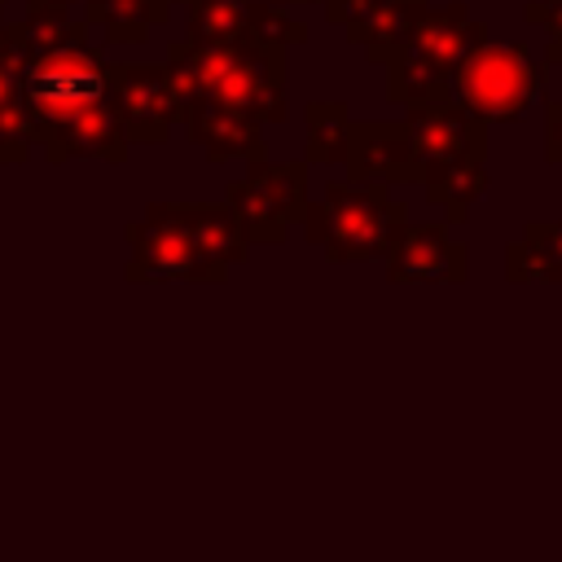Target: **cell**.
<instances>
[{"label":"cell","mask_w":562,"mask_h":562,"mask_svg":"<svg viewBox=\"0 0 562 562\" xmlns=\"http://www.w3.org/2000/svg\"><path fill=\"white\" fill-rule=\"evenodd\" d=\"M184 136L211 158H268L263 127L285 119V48L255 35L176 40L167 48Z\"/></svg>","instance_id":"cell-1"},{"label":"cell","mask_w":562,"mask_h":562,"mask_svg":"<svg viewBox=\"0 0 562 562\" xmlns=\"http://www.w3.org/2000/svg\"><path fill=\"white\" fill-rule=\"evenodd\" d=\"M408 220V206L391 193V184L360 176H329L321 198L303 206V237L325 250L334 263L382 259L391 233Z\"/></svg>","instance_id":"cell-2"},{"label":"cell","mask_w":562,"mask_h":562,"mask_svg":"<svg viewBox=\"0 0 562 562\" xmlns=\"http://www.w3.org/2000/svg\"><path fill=\"white\" fill-rule=\"evenodd\" d=\"M18 83H22V110L31 119V132L40 145H48L83 110L110 97V61L83 35V40L31 53L18 70Z\"/></svg>","instance_id":"cell-3"},{"label":"cell","mask_w":562,"mask_h":562,"mask_svg":"<svg viewBox=\"0 0 562 562\" xmlns=\"http://www.w3.org/2000/svg\"><path fill=\"white\" fill-rule=\"evenodd\" d=\"M544 66L549 61H540L522 40H514V44L483 40L479 48H470L452 66L448 97L461 101L470 114H479L487 127L492 123H518L549 83Z\"/></svg>","instance_id":"cell-4"},{"label":"cell","mask_w":562,"mask_h":562,"mask_svg":"<svg viewBox=\"0 0 562 562\" xmlns=\"http://www.w3.org/2000/svg\"><path fill=\"white\" fill-rule=\"evenodd\" d=\"M127 281H220L224 272L198 250L180 202H154L127 224Z\"/></svg>","instance_id":"cell-5"},{"label":"cell","mask_w":562,"mask_h":562,"mask_svg":"<svg viewBox=\"0 0 562 562\" xmlns=\"http://www.w3.org/2000/svg\"><path fill=\"white\" fill-rule=\"evenodd\" d=\"M224 202L237 211L250 246L255 241H285L290 228L303 220V206H307V162L250 158L246 176L228 184Z\"/></svg>","instance_id":"cell-6"},{"label":"cell","mask_w":562,"mask_h":562,"mask_svg":"<svg viewBox=\"0 0 562 562\" xmlns=\"http://www.w3.org/2000/svg\"><path fill=\"white\" fill-rule=\"evenodd\" d=\"M404 127L413 140L417 184L465 162V158H487V123L452 97H439L426 105H404Z\"/></svg>","instance_id":"cell-7"},{"label":"cell","mask_w":562,"mask_h":562,"mask_svg":"<svg viewBox=\"0 0 562 562\" xmlns=\"http://www.w3.org/2000/svg\"><path fill=\"white\" fill-rule=\"evenodd\" d=\"M110 105L136 145H158L180 123V101L167 66L154 61H127L110 66Z\"/></svg>","instance_id":"cell-8"},{"label":"cell","mask_w":562,"mask_h":562,"mask_svg":"<svg viewBox=\"0 0 562 562\" xmlns=\"http://www.w3.org/2000/svg\"><path fill=\"white\" fill-rule=\"evenodd\" d=\"M382 259H386V277L395 285H404V281H465V272H470V255L448 233L443 220H404L391 233V246Z\"/></svg>","instance_id":"cell-9"},{"label":"cell","mask_w":562,"mask_h":562,"mask_svg":"<svg viewBox=\"0 0 562 562\" xmlns=\"http://www.w3.org/2000/svg\"><path fill=\"white\" fill-rule=\"evenodd\" d=\"M329 22L369 53V61H386L400 53L426 13V0H325Z\"/></svg>","instance_id":"cell-10"},{"label":"cell","mask_w":562,"mask_h":562,"mask_svg":"<svg viewBox=\"0 0 562 562\" xmlns=\"http://www.w3.org/2000/svg\"><path fill=\"white\" fill-rule=\"evenodd\" d=\"M342 167H347V176L378 180V184H391V189H395V184H417L413 140H408L404 119H400V123H386V119L351 123V127H347Z\"/></svg>","instance_id":"cell-11"},{"label":"cell","mask_w":562,"mask_h":562,"mask_svg":"<svg viewBox=\"0 0 562 562\" xmlns=\"http://www.w3.org/2000/svg\"><path fill=\"white\" fill-rule=\"evenodd\" d=\"M483 40H487V22H479L461 0H452V4H439V9L426 4V13L417 18V26L408 35V48L422 53L435 70L452 75V66L470 48H479Z\"/></svg>","instance_id":"cell-12"},{"label":"cell","mask_w":562,"mask_h":562,"mask_svg":"<svg viewBox=\"0 0 562 562\" xmlns=\"http://www.w3.org/2000/svg\"><path fill=\"white\" fill-rule=\"evenodd\" d=\"M26 53H22V40L13 26H0V162H22L31 154V119L22 110V83H18V70H22Z\"/></svg>","instance_id":"cell-13"},{"label":"cell","mask_w":562,"mask_h":562,"mask_svg":"<svg viewBox=\"0 0 562 562\" xmlns=\"http://www.w3.org/2000/svg\"><path fill=\"white\" fill-rule=\"evenodd\" d=\"M180 211H184V224H189L198 250L220 272H228L233 263H246L250 237H246V228H241V220L228 202H180Z\"/></svg>","instance_id":"cell-14"},{"label":"cell","mask_w":562,"mask_h":562,"mask_svg":"<svg viewBox=\"0 0 562 562\" xmlns=\"http://www.w3.org/2000/svg\"><path fill=\"white\" fill-rule=\"evenodd\" d=\"M505 277L562 285V220H531L522 241L505 246Z\"/></svg>","instance_id":"cell-15"},{"label":"cell","mask_w":562,"mask_h":562,"mask_svg":"<svg viewBox=\"0 0 562 562\" xmlns=\"http://www.w3.org/2000/svg\"><path fill=\"white\" fill-rule=\"evenodd\" d=\"M83 4H88V26H97L110 44H140L171 13V0H83Z\"/></svg>","instance_id":"cell-16"},{"label":"cell","mask_w":562,"mask_h":562,"mask_svg":"<svg viewBox=\"0 0 562 562\" xmlns=\"http://www.w3.org/2000/svg\"><path fill=\"white\" fill-rule=\"evenodd\" d=\"M422 184H426V202L435 211H443L439 220L448 228H457V224L470 220L474 202L487 193V158H465V162H457V167H448V171H439Z\"/></svg>","instance_id":"cell-17"},{"label":"cell","mask_w":562,"mask_h":562,"mask_svg":"<svg viewBox=\"0 0 562 562\" xmlns=\"http://www.w3.org/2000/svg\"><path fill=\"white\" fill-rule=\"evenodd\" d=\"M386 97L400 101V105H426V101H439L448 97V75L435 70L422 53H413L408 44L400 53H391L386 61Z\"/></svg>","instance_id":"cell-18"},{"label":"cell","mask_w":562,"mask_h":562,"mask_svg":"<svg viewBox=\"0 0 562 562\" xmlns=\"http://www.w3.org/2000/svg\"><path fill=\"white\" fill-rule=\"evenodd\" d=\"M303 123H307V167H334L342 162L347 154V127H351V114L342 101H312L303 110Z\"/></svg>","instance_id":"cell-19"},{"label":"cell","mask_w":562,"mask_h":562,"mask_svg":"<svg viewBox=\"0 0 562 562\" xmlns=\"http://www.w3.org/2000/svg\"><path fill=\"white\" fill-rule=\"evenodd\" d=\"M250 0H189L184 40H233L246 35Z\"/></svg>","instance_id":"cell-20"},{"label":"cell","mask_w":562,"mask_h":562,"mask_svg":"<svg viewBox=\"0 0 562 562\" xmlns=\"http://www.w3.org/2000/svg\"><path fill=\"white\" fill-rule=\"evenodd\" d=\"M246 35H255V40H263L272 48H290V44H303L307 40V26L294 22L285 13V4H277V0H250V9H246Z\"/></svg>","instance_id":"cell-21"},{"label":"cell","mask_w":562,"mask_h":562,"mask_svg":"<svg viewBox=\"0 0 562 562\" xmlns=\"http://www.w3.org/2000/svg\"><path fill=\"white\" fill-rule=\"evenodd\" d=\"M544 158L553 162V167H562V101H553L549 105V114H544Z\"/></svg>","instance_id":"cell-22"},{"label":"cell","mask_w":562,"mask_h":562,"mask_svg":"<svg viewBox=\"0 0 562 562\" xmlns=\"http://www.w3.org/2000/svg\"><path fill=\"white\" fill-rule=\"evenodd\" d=\"M527 22H544V31L558 35L562 31V0H536V4H527Z\"/></svg>","instance_id":"cell-23"},{"label":"cell","mask_w":562,"mask_h":562,"mask_svg":"<svg viewBox=\"0 0 562 562\" xmlns=\"http://www.w3.org/2000/svg\"><path fill=\"white\" fill-rule=\"evenodd\" d=\"M544 61L553 66V61H562V31L558 35H549V48H544Z\"/></svg>","instance_id":"cell-24"},{"label":"cell","mask_w":562,"mask_h":562,"mask_svg":"<svg viewBox=\"0 0 562 562\" xmlns=\"http://www.w3.org/2000/svg\"><path fill=\"white\" fill-rule=\"evenodd\" d=\"M31 4H57V9H70V4H79V0H31Z\"/></svg>","instance_id":"cell-25"}]
</instances>
